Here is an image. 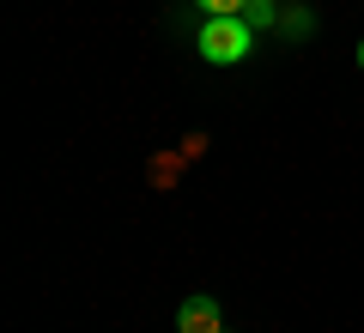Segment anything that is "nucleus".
Wrapping results in <instances>:
<instances>
[{
  "instance_id": "nucleus-1",
  "label": "nucleus",
  "mask_w": 364,
  "mask_h": 333,
  "mask_svg": "<svg viewBox=\"0 0 364 333\" xmlns=\"http://www.w3.org/2000/svg\"><path fill=\"white\" fill-rule=\"evenodd\" d=\"M195 49L207 55L213 67H237V61H249V49H255V25H249L243 13L207 18V25H200V37H195Z\"/></svg>"
},
{
  "instance_id": "nucleus-2",
  "label": "nucleus",
  "mask_w": 364,
  "mask_h": 333,
  "mask_svg": "<svg viewBox=\"0 0 364 333\" xmlns=\"http://www.w3.org/2000/svg\"><path fill=\"white\" fill-rule=\"evenodd\" d=\"M176 333H225V315L213 297H188V303L176 309Z\"/></svg>"
},
{
  "instance_id": "nucleus-3",
  "label": "nucleus",
  "mask_w": 364,
  "mask_h": 333,
  "mask_svg": "<svg viewBox=\"0 0 364 333\" xmlns=\"http://www.w3.org/2000/svg\"><path fill=\"white\" fill-rule=\"evenodd\" d=\"M207 18H231V13H249V0H195Z\"/></svg>"
},
{
  "instance_id": "nucleus-4",
  "label": "nucleus",
  "mask_w": 364,
  "mask_h": 333,
  "mask_svg": "<svg viewBox=\"0 0 364 333\" xmlns=\"http://www.w3.org/2000/svg\"><path fill=\"white\" fill-rule=\"evenodd\" d=\"M243 18H249V25H267V18H273V0H249Z\"/></svg>"
},
{
  "instance_id": "nucleus-5",
  "label": "nucleus",
  "mask_w": 364,
  "mask_h": 333,
  "mask_svg": "<svg viewBox=\"0 0 364 333\" xmlns=\"http://www.w3.org/2000/svg\"><path fill=\"white\" fill-rule=\"evenodd\" d=\"M358 67H364V43H358Z\"/></svg>"
}]
</instances>
